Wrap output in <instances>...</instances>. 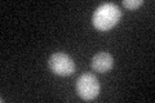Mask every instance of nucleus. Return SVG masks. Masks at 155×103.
Wrapping results in <instances>:
<instances>
[{
    "mask_svg": "<svg viewBox=\"0 0 155 103\" xmlns=\"http://www.w3.org/2000/svg\"><path fill=\"white\" fill-rule=\"evenodd\" d=\"M100 81L89 72H85L79 76L76 81V92L84 101H92L100 94Z\"/></svg>",
    "mask_w": 155,
    "mask_h": 103,
    "instance_id": "obj_2",
    "label": "nucleus"
},
{
    "mask_svg": "<svg viewBox=\"0 0 155 103\" xmlns=\"http://www.w3.org/2000/svg\"><path fill=\"white\" fill-rule=\"evenodd\" d=\"M122 17L119 7L114 3H105L100 5L93 13V24L100 31H109L118 24Z\"/></svg>",
    "mask_w": 155,
    "mask_h": 103,
    "instance_id": "obj_1",
    "label": "nucleus"
},
{
    "mask_svg": "<svg viewBox=\"0 0 155 103\" xmlns=\"http://www.w3.org/2000/svg\"><path fill=\"white\" fill-rule=\"evenodd\" d=\"M123 5L128 9H136L143 4V0H123Z\"/></svg>",
    "mask_w": 155,
    "mask_h": 103,
    "instance_id": "obj_5",
    "label": "nucleus"
},
{
    "mask_svg": "<svg viewBox=\"0 0 155 103\" xmlns=\"http://www.w3.org/2000/svg\"><path fill=\"white\" fill-rule=\"evenodd\" d=\"M48 66L51 71L58 76H70L75 71V63L72 58L62 52L53 53L48 60Z\"/></svg>",
    "mask_w": 155,
    "mask_h": 103,
    "instance_id": "obj_3",
    "label": "nucleus"
},
{
    "mask_svg": "<svg viewBox=\"0 0 155 103\" xmlns=\"http://www.w3.org/2000/svg\"><path fill=\"white\" fill-rule=\"evenodd\" d=\"M91 65H92L93 71L100 72V73H105L113 68V65H114L113 56L107 52H100L92 58Z\"/></svg>",
    "mask_w": 155,
    "mask_h": 103,
    "instance_id": "obj_4",
    "label": "nucleus"
}]
</instances>
